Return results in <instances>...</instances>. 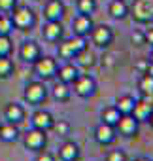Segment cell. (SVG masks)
Returning a JSON list of instances; mask_svg holds the SVG:
<instances>
[{"label":"cell","mask_w":153,"mask_h":161,"mask_svg":"<svg viewBox=\"0 0 153 161\" xmlns=\"http://www.w3.org/2000/svg\"><path fill=\"white\" fill-rule=\"evenodd\" d=\"M83 49H87V38L74 34L72 38L59 44V57L64 61H70V59H76Z\"/></svg>","instance_id":"6da1fadb"},{"label":"cell","mask_w":153,"mask_h":161,"mask_svg":"<svg viewBox=\"0 0 153 161\" xmlns=\"http://www.w3.org/2000/svg\"><path fill=\"white\" fill-rule=\"evenodd\" d=\"M47 99V87L42 80H34V82H29L25 86L23 91V101L30 106H40L42 103H45Z\"/></svg>","instance_id":"7a4b0ae2"},{"label":"cell","mask_w":153,"mask_h":161,"mask_svg":"<svg viewBox=\"0 0 153 161\" xmlns=\"http://www.w3.org/2000/svg\"><path fill=\"white\" fill-rule=\"evenodd\" d=\"M34 66V74L38 80H42V82H47V80L55 78L57 74V68H59V63L55 57H49V55H40V59H36L32 63Z\"/></svg>","instance_id":"3957f363"},{"label":"cell","mask_w":153,"mask_h":161,"mask_svg":"<svg viewBox=\"0 0 153 161\" xmlns=\"http://www.w3.org/2000/svg\"><path fill=\"white\" fill-rule=\"evenodd\" d=\"M129 15L140 25L153 23V0H134L132 8H129Z\"/></svg>","instance_id":"277c9868"},{"label":"cell","mask_w":153,"mask_h":161,"mask_svg":"<svg viewBox=\"0 0 153 161\" xmlns=\"http://www.w3.org/2000/svg\"><path fill=\"white\" fill-rule=\"evenodd\" d=\"M10 15H12L13 27L17 31H30L36 25V14L29 6H17Z\"/></svg>","instance_id":"5b68a950"},{"label":"cell","mask_w":153,"mask_h":161,"mask_svg":"<svg viewBox=\"0 0 153 161\" xmlns=\"http://www.w3.org/2000/svg\"><path fill=\"white\" fill-rule=\"evenodd\" d=\"M72 86H74V93L78 97H82V99H91L97 93V82L89 74H80L74 80Z\"/></svg>","instance_id":"8992f818"},{"label":"cell","mask_w":153,"mask_h":161,"mask_svg":"<svg viewBox=\"0 0 153 161\" xmlns=\"http://www.w3.org/2000/svg\"><path fill=\"white\" fill-rule=\"evenodd\" d=\"M23 144H25V148L29 152H36L38 153V152L45 150V146H47V133L32 127L30 131H27V135L23 138Z\"/></svg>","instance_id":"52a82bcc"},{"label":"cell","mask_w":153,"mask_h":161,"mask_svg":"<svg viewBox=\"0 0 153 161\" xmlns=\"http://www.w3.org/2000/svg\"><path fill=\"white\" fill-rule=\"evenodd\" d=\"M89 38H91V42H93L97 47L106 49V47H110L112 42H113V31H112V27H108V25H95L93 31H91V34H89Z\"/></svg>","instance_id":"ba28073f"},{"label":"cell","mask_w":153,"mask_h":161,"mask_svg":"<svg viewBox=\"0 0 153 161\" xmlns=\"http://www.w3.org/2000/svg\"><path fill=\"white\" fill-rule=\"evenodd\" d=\"M115 131H117L119 135L127 136V138H132V136H136L138 131H140V121H138L132 114H125V116L119 118V121H117V125H115Z\"/></svg>","instance_id":"9c48e42d"},{"label":"cell","mask_w":153,"mask_h":161,"mask_svg":"<svg viewBox=\"0 0 153 161\" xmlns=\"http://www.w3.org/2000/svg\"><path fill=\"white\" fill-rule=\"evenodd\" d=\"M30 123L34 129H40V131H53V125H55V118L49 110H44V108H38L32 116H30Z\"/></svg>","instance_id":"30bf717a"},{"label":"cell","mask_w":153,"mask_h":161,"mask_svg":"<svg viewBox=\"0 0 153 161\" xmlns=\"http://www.w3.org/2000/svg\"><path fill=\"white\" fill-rule=\"evenodd\" d=\"M95 140L100 144V146H112L115 140H117V131L113 125H108V123H98L95 127Z\"/></svg>","instance_id":"8fae6325"},{"label":"cell","mask_w":153,"mask_h":161,"mask_svg":"<svg viewBox=\"0 0 153 161\" xmlns=\"http://www.w3.org/2000/svg\"><path fill=\"white\" fill-rule=\"evenodd\" d=\"M62 34H64V27H62L61 21H45L44 27H42V36L49 44L61 42L62 40Z\"/></svg>","instance_id":"7c38bea8"},{"label":"cell","mask_w":153,"mask_h":161,"mask_svg":"<svg viewBox=\"0 0 153 161\" xmlns=\"http://www.w3.org/2000/svg\"><path fill=\"white\" fill-rule=\"evenodd\" d=\"M40 55H42V47H40V44L34 42V40H25V42L21 44V47H19V59H21L23 63L32 64L36 59H40Z\"/></svg>","instance_id":"4fadbf2b"},{"label":"cell","mask_w":153,"mask_h":161,"mask_svg":"<svg viewBox=\"0 0 153 161\" xmlns=\"http://www.w3.org/2000/svg\"><path fill=\"white\" fill-rule=\"evenodd\" d=\"M66 14V6L62 0H47L44 6V19L45 21H62Z\"/></svg>","instance_id":"5bb4252c"},{"label":"cell","mask_w":153,"mask_h":161,"mask_svg":"<svg viewBox=\"0 0 153 161\" xmlns=\"http://www.w3.org/2000/svg\"><path fill=\"white\" fill-rule=\"evenodd\" d=\"M95 23H93V17L91 15H83V14H78L74 19H72V31L76 36H83L87 38L93 31Z\"/></svg>","instance_id":"9a60e30c"},{"label":"cell","mask_w":153,"mask_h":161,"mask_svg":"<svg viewBox=\"0 0 153 161\" xmlns=\"http://www.w3.org/2000/svg\"><path fill=\"white\" fill-rule=\"evenodd\" d=\"M55 76L59 78V82H64V84L72 86L74 80L80 76V66L76 64V63H72V61H66L64 64H61L57 68V74Z\"/></svg>","instance_id":"2e32d148"},{"label":"cell","mask_w":153,"mask_h":161,"mask_svg":"<svg viewBox=\"0 0 153 161\" xmlns=\"http://www.w3.org/2000/svg\"><path fill=\"white\" fill-rule=\"evenodd\" d=\"M25 118H27V110H25L23 104H19V103H10V104L4 106V119H6V121L19 125L21 121H25Z\"/></svg>","instance_id":"e0dca14e"},{"label":"cell","mask_w":153,"mask_h":161,"mask_svg":"<svg viewBox=\"0 0 153 161\" xmlns=\"http://www.w3.org/2000/svg\"><path fill=\"white\" fill-rule=\"evenodd\" d=\"M80 146L76 144L74 140H66V142H62L61 144V148H59V152H57V155H59V159L61 161H78L80 159Z\"/></svg>","instance_id":"ac0fdd59"},{"label":"cell","mask_w":153,"mask_h":161,"mask_svg":"<svg viewBox=\"0 0 153 161\" xmlns=\"http://www.w3.org/2000/svg\"><path fill=\"white\" fill-rule=\"evenodd\" d=\"M153 112V104L147 101V99H136V104H134V110H132V116L142 123V121H147L149 116Z\"/></svg>","instance_id":"d6986e66"},{"label":"cell","mask_w":153,"mask_h":161,"mask_svg":"<svg viewBox=\"0 0 153 161\" xmlns=\"http://www.w3.org/2000/svg\"><path fill=\"white\" fill-rule=\"evenodd\" d=\"M17 138H19V127L15 123H10V121L0 123V140L10 144V142H15Z\"/></svg>","instance_id":"ffe728a7"},{"label":"cell","mask_w":153,"mask_h":161,"mask_svg":"<svg viewBox=\"0 0 153 161\" xmlns=\"http://www.w3.org/2000/svg\"><path fill=\"white\" fill-rule=\"evenodd\" d=\"M108 14H110L113 19L123 21V19L129 17V6H127L125 0H112L110 6H108Z\"/></svg>","instance_id":"44dd1931"},{"label":"cell","mask_w":153,"mask_h":161,"mask_svg":"<svg viewBox=\"0 0 153 161\" xmlns=\"http://www.w3.org/2000/svg\"><path fill=\"white\" fill-rule=\"evenodd\" d=\"M70 97H72V89H70V86L64 84V82H59V80H57V84L53 86V99H55L57 103H68Z\"/></svg>","instance_id":"7402d4cb"},{"label":"cell","mask_w":153,"mask_h":161,"mask_svg":"<svg viewBox=\"0 0 153 161\" xmlns=\"http://www.w3.org/2000/svg\"><path fill=\"white\" fill-rule=\"evenodd\" d=\"M134 104H136V99H134L132 95H121V97L115 101L113 106L121 112V116H125V114H132Z\"/></svg>","instance_id":"603a6c76"},{"label":"cell","mask_w":153,"mask_h":161,"mask_svg":"<svg viewBox=\"0 0 153 161\" xmlns=\"http://www.w3.org/2000/svg\"><path fill=\"white\" fill-rule=\"evenodd\" d=\"M119 118H121V112L115 108V106H108V108H104L102 112H100V119H102V123H108V125H117V121H119Z\"/></svg>","instance_id":"cb8c5ba5"},{"label":"cell","mask_w":153,"mask_h":161,"mask_svg":"<svg viewBox=\"0 0 153 161\" xmlns=\"http://www.w3.org/2000/svg\"><path fill=\"white\" fill-rule=\"evenodd\" d=\"M13 72H15V64H13L12 57H10V55L0 57V80H8V78H12Z\"/></svg>","instance_id":"d4e9b609"},{"label":"cell","mask_w":153,"mask_h":161,"mask_svg":"<svg viewBox=\"0 0 153 161\" xmlns=\"http://www.w3.org/2000/svg\"><path fill=\"white\" fill-rule=\"evenodd\" d=\"M138 89L144 95H153V74L151 72H142L140 80H138Z\"/></svg>","instance_id":"484cf974"},{"label":"cell","mask_w":153,"mask_h":161,"mask_svg":"<svg viewBox=\"0 0 153 161\" xmlns=\"http://www.w3.org/2000/svg\"><path fill=\"white\" fill-rule=\"evenodd\" d=\"M76 10L83 15H93L97 12V0H76Z\"/></svg>","instance_id":"4316f807"},{"label":"cell","mask_w":153,"mask_h":161,"mask_svg":"<svg viewBox=\"0 0 153 161\" xmlns=\"http://www.w3.org/2000/svg\"><path fill=\"white\" fill-rule=\"evenodd\" d=\"M13 21L10 14H0V34L2 36H10L13 32Z\"/></svg>","instance_id":"83f0119b"},{"label":"cell","mask_w":153,"mask_h":161,"mask_svg":"<svg viewBox=\"0 0 153 161\" xmlns=\"http://www.w3.org/2000/svg\"><path fill=\"white\" fill-rule=\"evenodd\" d=\"M76 59H78V66H85V68H87V66L91 68V66L97 63V59H95V55L89 51V47H87V49H83V51H82L78 57H76Z\"/></svg>","instance_id":"f1b7e54d"},{"label":"cell","mask_w":153,"mask_h":161,"mask_svg":"<svg viewBox=\"0 0 153 161\" xmlns=\"http://www.w3.org/2000/svg\"><path fill=\"white\" fill-rule=\"evenodd\" d=\"M12 49H13V42H12V38H10V36H2V34H0V57L10 55V53H12Z\"/></svg>","instance_id":"f546056e"},{"label":"cell","mask_w":153,"mask_h":161,"mask_svg":"<svg viewBox=\"0 0 153 161\" xmlns=\"http://www.w3.org/2000/svg\"><path fill=\"white\" fill-rule=\"evenodd\" d=\"M17 8V0H0V14H12Z\"/></svg>","instance_id":"4dcf8cb0"},{"label":"cell","mask_w":153,"mask_h":161,"mask_svg":"<svg viewBox=\"0 0 153 161\" xmlns=\"http://www.w3.org/2000/svg\"><path fill=\"white\" fill-rule=\"evenodd\" d=\"M53 129H55L59 135H62V136H64V135H68V133H70V123H68V121H64V119H59V121L55 119Z\"/></svg>","instance_id":"1f68e13d"},{"label":"cell","mask_w":153,"mask_h":161,"mask_svg":"<svg viewBox=\"0 0 153 161\" xmlns=\"http://www.w3.org/2000/svg\"><path fill=\"white\" fill-rule=\"evenodd\" d=\"M106 161H127V155L123 150H112V152H108Z\"/></svg>","instance_id":"d6a6232c"},{"label":"cell","mask_w":153,"mask_h":161,"mask_svg":"<svg viewBox=\"0 0 153 161\" xmlns=\"http://www.w3.org/2000/svg\"><path fill=\"white\" fill-rule=\"evenodd\" d=\"M130 42L134 46H144L145 44V38H144V31H134L130 34Z\"/></svg>","instance_id":"836d02e7"},{"label":"cell","mask_w":153,"mask_h":161,"mask_svg":"<svg viewBox=\"0 0 153 161\" xmlns=\"http://www.w3.org/2000/svg\"><path fill=\"white\" fill-rule=\"evenodd\" d=\"M34 161H57V155L51 153V152H47V150H42V152H38V155H36Z\"/></svg>","instance_id":"e575fe53"},{"label":"cell","mask_w":153,"mask_h":161,"mask_svg":"<svg viewBox=\"0 0 153 161\" xmlns=\"http://www.w3.org/2000/svg\"><path fill=\"white\" fill-rule=\"evenodd\" d=\"M144 38H145V44L153 46V27L147 29V31H144Z\"/></svg>","instance_id":"d590c367"},{"label":"cell","mask_w":153,"mask_h":161,"mask_svg":"<svg viewBox=\"0 0 153 161\" xmlns=\"http://www.w3.org/2000/svg\"><path fill=\"white\" fill-rule=\"evenodd\" d=\"M134 161H153V159H151V157H144V155H142V157H136Z\"/></svg>","instance_id":"8d00e7d4"},{"label":"cell","mask_w":153,"mask_h":161,"mask_svg":"<svg viewBox=\"0 0 153 161\" xmlns=\"http://www.w3.org/2000/svg\"><path fill=\"white\" fill-rule=\"evenodd\" d=\"M147 63H149V64H153V49H151V53H149V59H147Z\"/></svg>","instance_id":"74e56055"},{"label":"cell","mask_w":153,"mask_h":161,"mask_svg":"<svg viewBox=\"0 0 153 161\" xmlns=\"http://www.w3.org/2000/svg\"><path fill=\"white\" fill-rule=\"evenodd\" d=\"M147 123L151 125V129H153V112H151V116H149V119H147Z\"/></svg>","instance_id":"f35d334b"}]
</instances>
